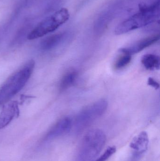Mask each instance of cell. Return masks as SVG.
<instances>
[{"label":"cell","instance_id":"6da1fadb","mask_svg":"<svg viewBox=\"0 0 160 161\" xmlns=\"http://www.w3.org/2000/svg\"><path fill=\"white\" fill-rule=\"evenodd\" d=\"M160 0L149 5H142L138 13L120 23L115 30L116 35H122L144 27L157 21L159 18Z\"/></svg>","mask_w":160,"mask_h":161},{"label":"cell","instance_id":"9c48e42d","mask_svg":"<svg viewBox=\"0 0 160 161\" xmlns=\"http://www.w3.org/2000/svg\"><path fill=\"white\" fill-rule=\"evenodd\" d=\"M18 112V109L16 102H11L4 106L0 114V129L8 125Z\"/></svg>","mask_w":160,"mask_h":161},{"label":"cell","instance_id":"7c38bea8","mask_svg":"<svg viewBox=\"0 0 160 161\" xmlns=\"http://www.w3.org/2000/svg\"><path fill=\"white\" fill-rule=\"evenodd\" d=\"M78 76V73L75 70L70 71L66 73L60 81V91L63 92L71 87L76 82Z\"/></svg>","mask_w":160,"mask_h":161},{"label":"cell","instance_id":"3957f363","mask_svg":"<svg viewBox=\"0 0 160 161\" xmlns=\"http://www.w3.org/2000/svg\"><path fill=\"white\" fill-rule=\"evenodd\" d=\"M106 141V135L101 130L93 129L87 131L82 140L77 161L93 160L100 154Z\"/></svg>","mask_w":160,"mask_h":161},{"label":"cell","instance_id":"8fae6325","mask_svg":"<svg viewBox=\"0 0 160 161\" xmlns=\"http://www.w3.org/2000/svg\"><path fill=\"white\" fill-rule=\"evenodd\" d=\"M160 62L159 57L153 54H147L142 58V64L146 69L149 70L159 69Z\"/></svg>","mask_w":160,"mask_h":161},{"label":"cell","instance_id":"ba28073f","mask_svg":"<svg viewBox=\"0 0 160 161\" xmlns=\"http://www.w3.org/2000/svg\"><path fill=\"white\" fill-rule=\"evenodd\" d=\"M72 126V121L69 117H65L58 121L47 133V139H53L66 134Z\"/></svg>","mask_w":160,"mask_h":161},{"label":"cell","instance_id":"30bf717a","mask_svg":"<svg viewBox=\"0 0 160 161\" xmlns=\"http://www.w3.org/2000/svg\"><path fill=\"white\" fill-rule=\"evenodd\" d=\"M64 33L54 34L47 37L41 42L40 47L42 50L49 51L57 47L65 38Z\"/></svg>","mask_w":160,"mask_h":161},{"label":"cell","instance_id":"52a82bcc","mask_svg":"<svg viewBox=\"0 0 160 161\" xmlns=\"http://www.w3.org/2000/svg\"><path fill=\"white\" fill-rule=\"evenodd\" d=\"M159 35L150 36L139 41L130 46L121 48L119 50V52L120 53L128 54L132 55L142 52L146 48L154 44L159 40Z\"/></svg>","mask_w":160,"mask_h":161},{"label":"cell","instance_id":"9a60e30c","mask_svg":"<svg viewBox=\"0 0 160 161\" xmlns=\"http://www.w3.org/2000/svg\"><path fill=\"white\" fill-rule=\"evenodd\" d=\"M95 161H97L96 160H95Z\"/></svg>","mask_w":160,"mask_h":161},{"label":"cell","instance_id":"5b68a950","mask_svg":"<svg viewBox=\"0 0 160 161\" xmlns=\"http://www.w3.org/2000/svg\"><path fill=\"white\" fill-rule=\"evenodd\" d=\"M69 17L68 10L66 8H61L40 22L29 34L28 38L29 40L36 39L54 32L66 22Z\"/></svg>","mask_w":160,"mask_h":161},{"label":"cell","instance_id":"7a4b0ae2","mask_svg":"<svg viewBox=\"0 0 160 161\" xmlns=\"http://www.w3.org/2000/svg\"><path fill=\"white\" fill-rule=\"evenodd\" d=\"M34 67V61H29L4 82L0 88V105L8 102L23 88L30 79Z\"/></svg>","mask_w":160,"mask_h":161},{"label":"cell","instance_id":"5bb4252c","mask_svg":"<svg viewBox=\"0 0 160 161\" xmlns=\"http://www.w3.org/2000/svg\"><path fill=\"white\" fill-rule=\"evenodd\" d=\"M147 84L155 89H158L160 87L159 83L152 77H149L147 80Z\"/></svg>","mask_w":160,"mask_h":161},{"label":"cell","instance_id":"8992f818","mask_svg":"<svg viewBox=\"0 0 160 161\" xmlns=\"http://www.w3.org/2000/svg\"><path fill=\"white\" fill-rule=\"evenodd\" d=\"M149 138L147 132L143 131L133 138L130 144L132 150L130 161H138L148 148Z\"/></svg>","mask_w":160,"mask_h":161},{"label":"cell","instance_id":"277c9868","mask_svg":"<svg viewBox=\"0 0 160 161\" xmlns=\"http://www.w3.org/2000/svg\"><path fill=\"white\" fill-rule=\"evenodd\" d=\"M108 107V102L101 99L81 111L75 119L74 126L77 133H80L103 115Z\"/></svg>","mask_w":160,"mask_h":161},{"label":"cell","instance_id":"4fadbf2b","mask_svg":"<svg viewBox=\"0 0 160 161\" xmlns=\"http://www.w3.org/2000/svg\"><path fill=\"white\" fill-rule=\"evenodd\" d=\"M121 55L117 58L115 63V69H121L130 64L132 60V55L128 54L121 53Z\"/></svg>","mask_w":160,"mask_h":161}]
</instances>
